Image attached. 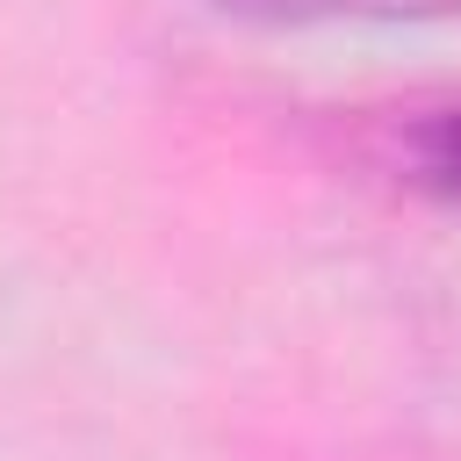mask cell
<instances>
[{
    "label": "cell",
    "instance_id": "2",
    "mask_svg": "<svg viewBox=\"0 0 461 461\" xmlns=\"http://www.w3.org/2000/svg\"><path fill=\"white\" fill-rule=\"evenodd\" d=\"M411 180L425 194H439V202L461 209V101L439 108V115H425L411 130Z\"/></svg>",
    "mask_w": 461,
    "mask_h": 461
},
{
    "label": "cell",
    "instance_id": "1",
    "mask_svg": "<svg viewBox=\"0 0 461 461\" xmlns=\"http://www.w3.org/2000/svg\"><path fill=\"white\" fill-rule=\"evenodd\" d=\"M238 22L310 29V22H454L461 0H216Z\"/></svg>",
    "mask_w": 461,
    "mask_h": 461
}]
</instances>
